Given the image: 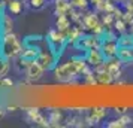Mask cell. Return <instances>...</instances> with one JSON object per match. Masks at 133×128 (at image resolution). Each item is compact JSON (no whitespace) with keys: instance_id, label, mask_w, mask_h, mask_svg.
Listing matches in <instances>:
<instances>
[{"instance_id":"8","label":"cell","mask_w":133,"mask_h":128,"mask_svg":"<svg viewBox=\"0 0 133 128\" xmlns=\"http://www.w3.org/2000/svg\"><path fill=\"white\" fill-rule=\"evenodd\" d=\"M48 37H49V42L54 43V45H63L64 42H67V37H66V33L64 31H60L58 28L55 30H51L48 33Z\"/></svg>"},{"instance_id":"15","label":"cell","mask_w":133,"mask_h":128,"mask_svg":"<svg viewBox=\"0 0 133 128\" xmlns=\"http://www.w3.org/2000/svg\"><path fill=\"white\" fill-rule=\"evenodd\" d=\"M118 45L120 46H126V48H133V34L129 33H123L118 37Z\"/></svg>"},{"instance_id":"3","label":"cell","mask_w":133,"mask_h":128,"mask_svg":"<svg viewBox=\"0 0 133 128\" xmlns=\"http://www.w3.org/2000/svg\"><path fill=\"white\" fill-rule=\"evenodd\" d=\"M100 49H102L105 58H112V57H117L118 54V49H120V45H118V37H109L105 36L102 37V43H100Z\"/></svg>"},{"instance_id":"18","label":"cell","mask_w":133,"mask_h":128,"mask_svg":"<svg viewBox=\"0 0 133 128\" xmlns=\"http://www.w3.org/2000/svg\"><path fill=\"white\" fill-rule=\"evenodd\" d=\"M42 116V113H41V110L37 109V107H31V109H27V119L31 122H35L36 124L37 119Z\"/></svg>"},{"instance_id":"16","label":"cell","mask_w":133,"mask_h":128,"mask_svg":"<svg viewBox=\"0 0 133 128\" xmlns=\"http://www.w3.org/2000/svg\"><path fill=\"white\" fill-rule=\"evenodd\" d=\"M2 27H3V34L12 33L14 21L11 19V17H9V15H6V13H3V15H2Z\"/></svg>"},{"instance_id":"26","label":"cell","mask_w":133,"mask_h":128,"mask_svg":"<svg viewBox=\"0 0 133 128\" xmlns=\"http://www.w3.org/2000/svg\"><path fill=\"white\" fill-rule=\"evenodd\" d=\"M127 110H129V107H126V106H120V107L117 106L114 109V112L117 115H124V113H127Z\"/></svg>"},{"instance_id":"1","label":"cell","mask_w":133,"mask_h":128,"mask_svg":"<svg viewBox=\"0 0 133 128\" xmlns=\"http://www.w3.org/2000/svg\"><path fill=\"white\" fill-rule=\"evenodd\" d=\"M23 52V45L19 42V39L12 33L3 34L2 39V57L5 60H11L14 57H18Z\"/></svg>"},{"instance_id":"12","label":"cell","mask_w":133,"mask_h":128,"mask_svg":"<svg viewBox=\"0 0 133 128\" xmlns=\"http://www.w3.org/2000/svg\"><path fill=\"white\" fill-rule=\"evenodd\" d=\"M96 79H97V85H111L112 82H115L114 76L109 73L108 70H106V72H102V73H97Z\"/></svg>"},{"instance_id":"23","label":"cell","mask_w":133,"mask_h":128,"mask_svg":"<svg viewBox=\"0 0 133 128\" xmlns=\"http://www.w3.org/2000/svg\"><path fill=\"white\" fill-rule=\"evenodd\" d=\"M106 127H108V128H123V124H121L120 118H118V119H114V121L108 122V124H106Z\"/></svg>"},{"instance_id":"28","label":"cell","mask_w":133,"mask_h":128,"mask_svg":"<svg viewBox=\"0 0 133 128\" xmlns=\"http://www.w3.org/2000/svg\"><path fill=\"white\" fill-rule=\"evenodd\" d=\"M6 3H8V2H5V0H2V2H0V11H2V9H3L5 6H8Z\"/></svg>"},{"instance_id":"21","label":"cell","mask_w":133,"mask_h":128,"mask_svg":"<svg viewBox=\"0 0 133 128\" xmlns=\"http://www.w3.org/2000/svg\"><path fill=\"white\" fill-rule=\"evenodd\" d=\"M9 70V63L6 60H0V78H3Z\"/></svg>"},{"instance_id":"17","label":"cell","mask_w":133,"mask_h":128,"mask_svg":"<svg viewBox=\"0 0 133 128\" xmlns=\"http://www.w3.org/2000/svg\"><path fill=\"white\" fill-rule=\"evenodd\" d=\"M8 9L9 12H12L14 15H18L21 11H23V3L19 0H9L8 2Z\"/></svg>"},{"instance_id":"2","label":"cell","mask_w":133,"mask_h":128,"mask_svg":"<svg viewBox=\"0 0 133 128\" xmlns=\"http://www.w3.org/2000/svg\"><path fill=\"white\" fill-rule=\"evenodd\" d=\"M54 76L57 80L60 82H72L75 78H78L79 73L76 67H75V63L72 60L63 63L60 66H55L54 67Z\"/></svg>"},{"instance_id":"4","label":"cell","mask_w":133,"mask_h":128,"mask_svg":"<svg viewBox=\"0 0 133 128\" xmlns=\"http://www.w3.org/2000/svg\"><path fill=\"white\" fill-rule=\"evenodd\" d=\"M106 115H108L106 107H93L85 115V122H87V125H97L99 122H102L106 118Z\"/></svg>"},{"instance_id":"7","label":"cell","mask_w":133,"mask_h":128,"mask_svg":"<svg viewBox=\"0 0 133 128\" xmlns=\"http://www.w3.org/2000/svg\"><path fill=\"white\" fill-rule=\"evenodd\" d=\"M36 61L45 69V70H49V69L55 67V57H54V54L49 52V51H46V52H39Z\"/></svg>"},{"instance_id":"27","label":"cell","mask_w":133,"mask_h":128,"mask_svg":"<svg viewBox=\"0 0 133 128\" xmlns=\"http://www.w3.org/2000/svg\"><path fill=\"white\" fill-rule=\"evenodd\" d=\"M6 110L8 112H15V110H17V106H8Z\"/></svg>"},{"instance_id":"31","label":"cell","mask_w":133,"mask_h":128,"mask_svg":"<svg viewBox=\"0 0 133 128\" xmlns=\"http://www.w3.org/2000/svg\"><path fill=\"white\" fill-rule=\"evenodd\" d=\"M132 2H133V0H132Z\"/></svg>"},{"instance_id":"6","label":"cell","mask_w":133,"mask_h":128,"mask_svg":"<svg viewBox=\"0 0 133 128\" xmlns=\"http://www.w3.org/2000/svg\"><path fill=\"white\" fill-rule=\"evenodd\" d=\"M43 72H45V69H43L36 60H33L30 64L25 67V76H27L30 80L41 79V78L43 76Z\"/></svg>"},{"instance_id":"22","label":"cell","mask_w":133,"mask_h":128,"mask_svg":"<svg viewBox=\"0 0 133 128\" xmlns=\"http://www.w3.org/2000/svg\"><path fill=\"white\" fill-rule=\"evenodd\" d=\"M14 85V80L12 79H9V78H2L0 79V88H11V86Z\"/></svg>"},{"instance_id":"13","label":"cell","mask_w":133,"mask_h":128,"mask_svg":"<svg viewBox=\"0 0 133 128\" xmlns=\"http://www.w3.org/2000/svg\"><path fill=\"white\" fill-rule=\"evenodd\" d=\"M63 121V115L60 110H51L48 115L49 127H60V122Z\"/></svg>"},{"instance_id":"25","label":"cell","mask_w":133,"mask_h":128,"mask_svg":"<svg viewBox=\"0 0 133 128\" xmlns=\"http://www.w3.org/2000/svg\"><path fill=\"white\" fill-rule=\"evenodd\" d=\"M30 5H31V7L39 9V7H42L45 5V0H30Z\"/></svg>"},{"instance_id":"20","label":"cell","mask_w":133,"mask_h":128,"mask_svg":"<svg viewBox=\"0 0 133 128\" xmlns=\"http://www.w3.org/2000/svg\"><path fill=\"white\" fill-rule=\"evenodd\" d=\"M120 121H121V124H123V127H129V125H132L133 118L130 115L124 113V115H120Z\"/></svg>"},{"instance_id":"11","label":"cell","mask_w":133,"mask_h":128,"mask_svg":"<svg viewBox=\"0 0 133 128\" xmlns=\"http://www.w3.org/2000/svg\"><path fill=\"white\" fill-rule=\"evenodd\" d=\"M70 22H72V21L69 19L67 15H58V17H57V21H55V27L60 31H64V33H66V31L72 27Z\"/></svg>"},{"instance_id":"24","label":"cell","mask_w":133,"mask_h":128,"mask_svg":"<svg viewBox=\"0 0 133 128\" xmlns=\"http://www.w3.org/2000/svg\"><path fill=\"white\" fill-rule=\"evenodd\" d=\"M106 0H90V5L91 6H94V9L97 11H100V7L103 6V3H105Z\"/></svg>"},{"instance_id":"29","label":"cell","mask_w":133,"mask_h":128,"mask_svg":"<svg viewBox=\"0 0 133 128\" xmlns=\"http://www.w3.org/2000/svg\"><path fill=\"white\" fill-rule=\"evenodd\" d=\"M3 115H5V109H3V107H0V118H2Z\"/></svg>"},{"instance_id":"19","label":"cell","mask_w":133,"mask_h":128,"mask_svg":"<svg viewBox=\"0 0 133 128\" xmlns=\"http://www.w3.org/2000/svg\"><path fill=\"white\" fill-rule=\"evenodd\" d=\"M70 3H72L73 7L81 9V11H85L88 7V5H90V0H70Z\"/></svg>"},{"instance_id":"9","label":"cell","mask_w":133,"mask_h":128,"mask_svg":"<svg viewBox=\"0 0 133 128\" xmlns=\"http://www.w3.org/2000/svg\"><path fill=\"white\" fill-rule=\"evenodd\" d=\"M117 57L121 60V63H124V64H132V63H133V48L120 46Z\"/></svg>"},{"instance_id":"5","label":"cell","mask_w":133,"mask_h":128,"mask_svg":"<svg viewBox=\"0 0 133 128\" xmlns=\"http://www.w3.org/2000/svg\"><path fill=\"white\" fill-rule=\"evenodd\" d=\"M85 60H87V63L90 64L91 67H96V66H99V64L105 63L106 58H105V55H103V52H102L100 48H93V49H88V51H87Z\"/></svg>"},{"instance_id":"14","label":"cell","mask_w":133,"mask_h":128,"mask_svg":"<svg viewBox=\"0 0 133 128\" xmlns=\"http://www.w3.org/2000/svg\"><path fill=\"white\" fill-rule=\"evenodd\" d=\"M37 55H39V49L35 46H27V48H23V52L19 57L27 58V60H36Z\"/></svg>"},{"instance_id":"30","label":"cell","mask_w":133,"mask_h":128,"mask_svg":"<svg viewBox=\"0 0 133 128\" xmlns=\"http://www.w3.org/2000/svg\"><path fill=\"white\" fill-rule=\"evenodd\" d=\"M5 2H9V0H5Z\"/></svg>"},{"instance_id":"10","label":"cell","mask_w":133,"mask_h":128,"mask_svg":"<svg viewBox=\"0 0 133 128\" xmlns=\"http://www.w3.org/2000/svg\"><path fill=\"white\" fill-rule=\"evenodd\" d=\"M70 9H72L70 0H55V17L67 15Z\"/></svg>"}]
</instances>
